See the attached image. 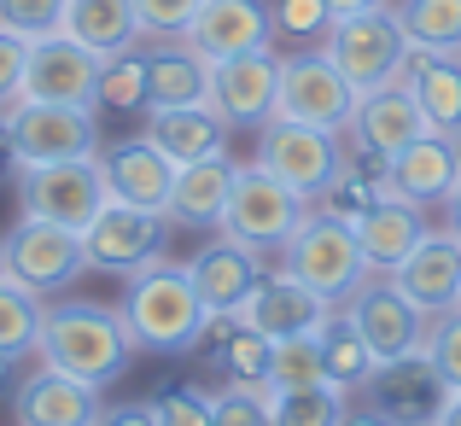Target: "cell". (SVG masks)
<instances>
[{
  "mask_svg": "<svg viewBox=\"0 0 461 426\" xmlns=\"http://www.w3.org/2000/svg\"><path fill=\"white\" fill-rule=\"evenodd\" d=\"M35 357L59 374H77L88 385H112L117 374L135 357V339H129L123 310H105V304H53L41 315V339H35Z\"/></svg>",
  "mask_w": 461,
  "mask_h": 426,
  "instance_id": "1",
  "label": "cell"
},
{
  "mask_svg": "<svg viewBox=\"0 0 461 426\" xmlns=\"http://www.w3.org/2000/svg\"><path fill=\"white\" fill-rule=\"evenodd\" d=\"M123 322H129V339H135V350L181 357V350H193L204 333H211L216 315L204 310V298L193 292L187 269H176V263L158 258V263H147L140 275H129Z\"/></svg>",
  "mask_w": 461,
  "mask_h": 426,
  "instance_id": "2",
  "label": "cell"
},
{
  "mask_svg": "<svg viewBox=\"0 0 461 426\" xmlns=\"http://www.w3.org/2000/svg\"><path fill=\"white\" fill-rule=\"evenodd\" d=\"M321 53L333 59L339 77L357 94H374V88H392L397 82V70L409 59V35L397 23V6H368V12H350V18L327 23Z\"/></svg>",
  "mask_w": 461,
  "mask_h": 426,
  "instance_id": "3",
  "label": "cell"
},
{
  "mask_svg": "<svg viewBox=\"0 0 461 426\" xmlns=\"http://www.w3.org/2000/svg\"><path fill=\"white\" fill-rule=\"evenodd\" d=\"M281 269L293 275V281H304L310 292H321L327 304H345L350 292L362 286L368 263H362L357 228L327 216V211H310L304 222L293 228V240L281 246Z\"/></svg>",
  "mask_w": 461,
  "mask_h": 426,
  "instance_id": "4",
  "label": "cell"
},
{
  "mask_svg": "<svg viewBox=\"0 0 461 426\" xmlns=\"http://www.w3.org/2000/svg\"><path fill=\"white\" fill-rule=\"evenodd\" d=\"M251 164H263L275 181H286L293 193H304L315 204L339 181V169L350 164V146H345V135L293 123V117H269V123L258 129V158H251Z\"/></svg>",
  "mask_w": 461,
  "mask_h": 426,
  "instance_id": "5",
  "label": "cell"
},
{
  "mask_svg": "<svg viewBox=\"0 0 461 426\" xmlns=\"http://www.w3.org/2000/svg\"><path fill=\"white\" fill-rule=\"evenodd\" d=\"M339 315L362 333V345L374 350L380 368H403V362H415L420 345H427V322H432L427 310H415V304L392 286V275H362V286L339 304Z\"/></svg>",
  "mask_w": 461,
  "mask_h": 426,
  "instance_id": "6",
  "label": "cell"
},
{
  "mask_svg": "<svg viewBox=\"0 0 461 426\" xmlns=\"http://www.w3.org/2000/svg\"><path fill=\"white\" fill-rule=\"evenodd\" d=\"M310 211L315 204L304 193H293L286 181H275L263 164H240L234 193H228V211H222V234L240 240V246H251V251H281Z\"/></svg>",
  "mask_w": 461,
  "mask_h": 426,
  "instance_id": "7",
  "label": "cell"
},
{
  "mask_svg": "<svg viewBox=\"0 0 461 426\" xmlns=\"http://www.w3.org/2000/svg\"><path fill=\"white\" fill-rule=\"evenodd\" d=\"M105 176L100 158H65V164H18V204L23 216H41V222H59L70 234L94 222L105 211Z\"/></svg>",
  "mask_w": 461,
  "mask_h": 426,
  "instance_id": "8",
  "label": "cell"
},
{
  "mask_svg": "<svg viewBox=\"0 0 461 426\" xmlns=\"http://www.w3.org/2000/svg\"><path fill=\"white\" fill-rule=\"evenodd\" d=\"M362 94L339 77V65L315 47V53H293L281 59V100H275V117H293V123L327 129V135H345L350 117H357Z\"/></svg>",
  "mask_w": 461,
  "mask_h": 426,
  "instance_id": "9",
  "label": "cell"
},
{
  "mask_svg": "<svg viewBox=\"0 0 461 426\" xmlns=\"http://www.w3.org/2000/svg\"><path fill=\"white\" fill-rule=\"evenodd\" d=\"M164 234H169L164 211H140V204L105 199V211L82 228V258L100 275H140L147 263L164 258Z\"/></svg>",
  "mask_w": 461,
  "mask_h": 426,
  "instance_id": "10",
  "label": "cell"
},
{
  "mask_svg": "<svg viewBox=\"0 0 461 426\" xmlns=\"http://www.w3.org/2000/svg\"><path fill=\"white\" fill-rule=\"evenodd\" d=\"M100 53H88L82 41H70L65 30L30 41V59H23V88L18 100H41V105H82L94 112L100 105Z\"/></svg>",
  "mask_w": 461,
  "mask_h": 426,
  "instance_id": "11",
  "label": "cell"
},
{
  "mask_svg": "<svg viewBox=\"0 0 461 426\" xmlns=\"http://www.w3.org/2000/svg\"><path fill=\"white\" fill-rule=\"evenodd\" d=\"M0 258H6L12 281L30 286V292H65L88 269L82 234H70V228H59V222H41V216H23V222L0 240Z\"/></svg>",
  "mask_w": 461,
  "mask_h": 426,
  "instance_id": "12",
  "label": "cell"
},
{
  "mask_svg": "<svg viewBox=\"0 0 461 426\" xmlns=\"http://www.w3.org/2000/svg\"><path fill=\"white\" fill-rule=\"evenodd\" d=\"M281 100V53L251 47V53L216 59L211 65V112L228 129H263Z\"/></svg>",
  "mask_w": 461,
  "mask_h": 426,
  "instance_id": "13",
  "label": "cell"
},
{
  "mask_svg": "<svg viewBox=\"0 0 461 426\" xmlns=\"http://www.w3.org/2000/svg\"><path fill=\"white\" fill-rule=\"evenodd\" d=\"M12 140L18 164H65V158H100V129L94 112L82 105H41V100H12Z\"/></svg>",
  "mask_w": 461,
  "mask_h": 426,
  "instance_id": "14",
  "label": "cell"
},
{
  "mask_svg": "<svg viewBox=\"0 0 461 426\" xmlns=\"http://www.w3.org/2000/svg\"><path fill=\"white\" fill-rule=\"evenodd\" d=\"M345 135H350V152H357V158L385 164V158H397L403 146H415L420 135H432V129H427V112H420L415 94H409L403 82H392V88L362 94Z\"/></svg>",
  "mask_w": 461,
  "mask_h": 426,
  "instance_id": "15",
  "label": "cell"
},
{
  "mask_svg": "<svg viewBox=\"0 0 461 426\" xmlns=\"http://www.w3.org/2000/svg\"><path fill=\"white\" fill-rule=\"evenodd\" d=\"M339 304H327L321 292H310L304 281H293L286 269L263 275L258 286H251V298L240 304L234 322L240 327H258L263 339H298V333H321L327 322H333Z\"/></svg>",
  "mask_w": 461,
  "mask_h": 426,
  "instance_id": "16",
  "label": "cell"
},
{
  "mask_svg": "<svg viewBox=\"0 0 461 426\" xmlns=\"http://www.w3.org/2000/svg\"><path fill=\"white\" fill-rule=\"evenodd\" d=\"M456 181H461L456 146L444 135H420L415 146H403L397 158L380 164L374 193H380V199H403V204H444Z\"/></svg>",
  "mask_w": 461,
  "mask_h": 426,
  "instance_id": "17",
  "label": "cell"
},
{
  "mask_svg": "<svg viewBox=\"0 0 461 426\" xmlns=\"http://www.w3.org/2000/svg\"><path fill=\"white\" fill-rule=\"evenodd\" d=\"M392 286L403 292L415 310H427V315L456 310V304H461V234H456V228H444V234L427 228L420 246L392 269Z\"/></svg>",
  "mask_w": 461,
  "mask_h": 426,
  "instance_id": "18",
  "label": "cell"
},
{
  "mask_svg": "<svg viewBox=\"0 0 461 426\" xmlns=\"http://www.w3.org/2000/svg\"><path fill=\"white\" fill-rule=\"evenodd\" d=\"M181 41L216 65V59L251 53V47H275V18L263 0H204Z\"/></svg>",
  "mask_w": 461,
  "mask_h": 426,
  "instance_id": "19",
  "label": "cell"
},
{
  "mask_svg": "<svg viewBox=\"0 0 461 426\" xmlns=\"http://www.w3.org/2000/svg\"><path fill=\"white\" fill-rule=\"evenodd\" d=\"M12 415H18V426H94L100 421V385L77 380V374H59L41 362L12 392Z\"/></svg>",
  "mask_w": 461,
  "mask_h": 426,
  "instance_id": "20",
  "label": "cell"
},
{
  "mask_svg": "<svg viewBox=\"0 0 461 426\" xmlns=\"http://www.w3.org/2000/svg\"><path fill=\"white\" fill-rule=\"evenodd\" d=\"M187 281H193V292L204 298V310H211L216 322H234L240 304L251 298V286L263 281V263H258L251 246H240V240L222 234L216 246H204L199 258L187 263Z\"/></svg>",
  "mask_w": 461,
  "mask_h": 426,
  "instance_id": "21",
  "label": "cell"
},
{
  "mask_svg": "<svg viewBox=\"0 0 461 426\" xmlns=\"http://www.w3.org/2000/svg\"><path fill=\"white\" fill-rule=\"evenodd\" d=\"M100 176H105V193H112V199L140 204V211H164L169 187H176V164H169L147 135L100 152Z\"/></svg>",
  "mask_w": 461,
  "mask_h": 426,
  "instance_id": "22",
  "label": "cell"
},
{
  "mask_svg": "<svg viewBox=\"0 0 461 426\" xmlns=\"http://www.w3.org/2000/svg\"><path fill=\"white\" fill-rule=\"evenodd\" d=\"M234 176H240V164L228 152L199 158V164H181L176 169V187H169V204H164L169 228H222Z\"/></svg>",
  "mask_w": 461,
  "mask_h": 426,
  "instance_id": "23",
  "label": "cell"
},
{
  "mask_svg": "<svg viewBox=\"0 0 461 426\" xmlns=\"http://www.w3.org/2000/svg\"><path fill=\"white\" fill-rule=\"evenodd\" d=\"M176 105H211V59L193 53L181 35H164L147 47V112H176Z\"/></svg>",
  "mask_w": 461,
  "mask_h": 426,
  "instance_id": "24",
  "label": "cell"
},
{
  "mask_svg": "<svg viewBox=\"0 0 461 426\" xmlns=\"http://www.w3.org/2000/svg\"><path fill=\"white\" fill-rule=\"evenodd\" d=\"M397 82L420 100L432 135H456V129H461V53H427V47H409Z\"/></svg>",
  "mask_w": 461,
  "mask_h": 426,
  "instance_id": "25",
  "label": "cell"
},
{
  "mask_svg": "<svg viewBox=\"0 0 461 426\" xmlns=\"http://www.w3.org/2000/svg\"><path fill=\"white\" fill-rule=\"evenodd\" d=\"M357 246H362V263L368 275H392L409 251L420 246L427 222H420V204H403V199H374L368 211L357 216Z\"/></svg>",
  "mask_w": 461,
  "mask_h": 426,
  "instance_id": "26",
  "label": "cell"
},
{
  "mask_svg": "<svg viewBox=\"0 0 461 426\" xmlns=\"http://www.w3.org/2000/svg\"><path fill=\"white\" fill-rule=\"evenodd\" d=\"M147 140L181 169V164L228 152V123L211 105H176V112H147Z\"/></svg>",
  "mask_w": 461,
  "mask_h": 426,
  "instance_id": "27",
  "label": "cell"
},
{
  "mask_svg": "<svg viewBox=\"0 0 461 426\" xmlns=\"http://www.w3.org/2000/svg\"><path fill=\"white\" fill-rule=\"evenodd\" d=\"M65 35L82 41L88 53H100V59H117V53H129L147 30H140L135 0H70L65 6Z\"/></svg>",
  "mask_w": 461,
  "mask_h": 426,
  "instance_id": "28",
  "label": "cell"
},
{
  "mask_svg": "<svg viewBox=\"0 0 461 426\" xmlns=\"http://www.w3.org/2000/svg\"><path fill=\"white\" fill-rule=\"evenodd\" d=\"M321 368H327V380H333L339 392H357V385H374V380H380L374 350L362 345V333L345 322V315H333V322L321 327Z\"/></svg>",
  "mask_w": 461,
  "mask_h": 426,
  "instance_id": "29",
  "label": "cell"
},
{
  "mask_svg": "<svg viewBox=\"0 0 461 426\" xmlns=\"http://www.w3.org/2000/svg\"><path fill=\"white\" fill-rule=\"evenodd\" d=\"M41 315H47V304H41V292H30V286H18L12 275H0V357H30L35 350V339H41Z\"/></svg>",
  "mask_w": 461,
  "mask_h": 426,
  "instance_id": "30",
  "label": "cell"
},
{
  "mask_svg": "<svg viewBox=\"0 0 461 426\" xmlns=\"http://www.w3.org/2000/svg\"><path fill=\"white\" fill-rule=\"evenodd\" d=\"M409 47L427 53H461V0H403L397 6Z\"/></svg>",
  "mask_w": 461,
  "mask_h": 426,
  "instance_id": "31",
  "label": "cell"
},
{
  "mask_svg": "<svg viewBox=\"0 0 461 426\" xmlns=\"http://www.w3.org/2000/svg\"><path fill=\"white\" fill-rule=\"evenodd\" d=\"M321 333H298V339H275L269 357V392H298V385H321Z\"/></svg>",
  "mask_w": 461,
  "mask_h": 426,
  "instance_id": "32",
  "label": "cell"
},
{
  "mask_svg": "<svg viewBox=\"0 0 461 426\" xmlns=\"http://www.w3.org/2000/svg\"><path fill=\"white\" fill-rule=\"evenodd\" d=\"M275 426H339L345 415V392L333 380L321 385H298V392H275Z\"/></svg>",
  "mask_w": 461,
  "mask_h": 426,
  "instance_id": "33",
  "label": "cell"
},
{
  "mask_svg": "<svg viewBox=\"0 0 461 426\" xmlns=\"http://www.w3.org/2000/svg\"><path fill=\"white\" fill-rule=\"evenodd\" d=\"M269 357H275V339H263L258 327L228 322V345H222L228 385H269Z\"/></svg>",
  "mask_w": 461,
  "mask_h": 426,
  "instance_id": "34",
  "label": "cell"
},
{
  "mask_svg": "<svg viewBox=\"0 0 461 426\" xmlns=\"http://www.w3.org/2000/svg\"><path fill=\"white\" fill-rule=\"evenodd\" d=\"M100 105L105 112H147V53H117L100 65Z\"/></svg>",
  "mask_w": 461,
  "mask_h": 426,
  "instance_id": "35",
  "label": "cell"
},
{
  "mask_svg": "<svg viewBox=\"0 0 461 426\" xmlns=\"http://www.w3.org/2000/svg\"><path fill=\"white\" fill-rule=\"evenodd\" d=\"M420 362L432 368V380L444 392H461V310H444L427 322V345H420Z\"/></svg>",
  "mask_w": 461,
  "mask_h": 426,
  "instance_id": "36",
  "label": "cell"
},
{
  "mask_svg": "<svg viewBox=\"0 0 461 426\" xmlns=\"http://www.w3.org/2000/svg\"><path fill=\"white\" fill-rule=\"evenodd\" d=\"M275 392L269 385H222L211 392V426H275Z\"/></svg>",
  "mask_w": 461,
  "mask_h": 426,
  "instance_id": "37",
  "label": "cell"
},
{
  "mask_svg": "<svg viewBox=\"0 0 461 426\" xmlns=\"http://www.w3.org/2000/svg\"><path fill=\"white\" fill-rule=\"evenodd\" d=\"M65 6L70 0H0V30H18L23 41L65 30Z\"/></svg>",
  "mask_w": 461,
  "mask_h": 426,
  "instance_id": "38",
  "label": "cell"
},
{
  "mask_svg": "<svg viewBox=\"0 0 461 426\" xmlns=\"http://www.w3.org/2000/svg\"><path fill=\"white\" fill-rule=\"evenodd\" d=\"M374 199H380V193H374V181L362 176V164H345V169H339V181L321 193V199H315V211L339 216V222H357V216L368 211Z\"/></svg>",
  "mask_w": 461,
  "mask_h": 426,
  "instance_id": "39",
  "label": "cell"
},
{
  "mask_svg": "<svg viewBox=\"0 0 461 426\" xmlns=\"http://www.w3.org/2000/svg\"><path fill=\"white\" fill-rule=\"evenodd\" d=\"M275 35H293V41H321L327 23H333V12H327V0H275Z\"/></svg>",
  "mask_w": 461,
  "mask_h": 426,
  "instance_id": "40",
  "label": "cell"
},
{
  "mask_svg": "<svg viewBox=\"0 0 461 426\" xmlns=\"http://www.w3.org/2000/svg\"><path fill=\"white\" fill-rule=\"evenodd\" d=\"M199 6L204 0H135V12H140V30L147 35H187V23L199 18Z\"/></svg>",
  "mask_w": 461,
  "mask_h": 426,
  "instance_id": "41",
  "label": "cell"
},
{
  "mask_svg": "<svg viewBox=\"0 0 461 426\" xmlns=\"http://www.w3.org/2000/svg\"><path fill=\"white\" fill-rule=\"evenodd\" d=\"M152 403H158V426H211V397L193 392V385L164 392V397H152Z\"/></svg>",
  "mask_w": 461,
  "mask_h": 426,
  "instance_id": "42",
  "label": "cell"
},
{
  "mask_svg": "<svg viewBox=\"0 0 461 426\" xmlns=\"http://www.w3.org/2000/svg\"><path fill=\"white\" fill-rule=\"evenodd\" d=\"M23 59H30V41H23L18 30H0V112H6L23 88Z\"/></svg>",
  "mask_w": 461,
  "mask_h": 426,
  "instance_id": "43",
  "label": "cell"
},
{
  "mask_svg": "<svg viewBox=\"0 0 461 426\" xmlns=\"http://www.w3.org/2000/svg\"><path fill=\"white\" fill-rule=\"evenodd\" d=\"M94 426H158V403H117V409H100Z\"/></svg>",
  "mask_w": 461,
  "mask_h": 426,
  "instance_id": "44",
  "label": "cell"
},
{
  "mask_svg": "<svg viewBox=\"0 0 461 426\" xmlns=\"http://www.w3.org/2000/svg\"><path fill=\"white\" fill-rule=\"evenodd\" d=\"M18 169V140H12V117L0 112V176H12Z\"/></svg>",
  "mask_w": 461,
  "mask_h": 426,
  "instance_id": "45",
  "label": "cell"
},
{
  "mask_svg": "<svg viewBox=\"0 0 461 426\" xmlns=\"http://www.w3.org/2000/svg\"><path fill=\"white\" fill-rule=\"evenodd\" d=\"M339 426H397V421L385 415L380 403H374V409H345V415H339Z\"/></svg>",
  "mask_w": 461,
  "mask_h": 426,
  "instance_id": "46",
  "label": "cell"
},
{
  "mask_svg": "<svg viewBox=\"0 0 461 426\" xmlns=\"http://www.w3.org/2000/svg\"><path fill=\"white\" fill-rule=\"evenodd\" d=\"M432 426H461V392H444L438 415H432Z\"/></svg>",
  "mask_w": 461,
  "mask_h": 426,
  "instance_id": "47",
  "label": "cell"
},
{
  "mask_svg": "<svg viewBox=\"0 0 461 426\" xmlns=\"http://www.w3.org/2000/svg\"><path fill=\"white\" fill-rule=\"evenodd\" d=\"M368 6H385V0H327L333 18H350V12H368Z\"/></svg>",
  "mask_w": 461,
  "mask_h": 426,
  "instance_id": "48",
  "label": "cell"
},
{
  "mask_svg": "<svg viewBox=\"0 0 461 426\" xmlns=\"http://www.w3.org/2000/svg\"><path fill=\"white\" fill-rule=\"evenodd\" d=\"M444 204H450V228H456V234H461V181H456V187H450V199H444Z\"/></svg>",
  "mask_w": 461,
  "mask_h": 426,
  "instance_id": "49",
  "label": "cell"
},
{
  "mask_svg": "<svg viewBox=\"0 0 461 426\" xmlns=\"http://www.w3.org/2000/svg\"><path fill=\"white\" fill-rule=\"evenodd\" d=\"M12 380V357H0V385H6Z\"/></svg>",
  "mask_w": 461,
  "mask_h": 426,
  "instance_id": "50",
  "label": "cell"
},
{
  "mask_svg": "<svg viewBox=\"0 0 461 426\" xmlns=\"http://www.w3.org/2000/svg\"><path fill=\"white\" fill-rule=\"evenodd\" d=\"M444 140H450V146H456V164H461V129H456V135H444Z\"/></svg>",
  "mask_w": 461,
  "mask_h": 426,
  "instance_id": "51",
  "label": "cell"
},
{
  "mask_svg": "<svg viewBox=\"0 0 461 426\" xmlns=\"http://www.w3.org/2000/svg\"><path fill=\"white\" fill-rule=\"evenodd\" d=\"M0 275H6V258H0Z\"/></svg>",
  "mask_w": 461,
  "mask_h": 426,
  "instance_id": "52",
  "label": "cell"
},
{
  "mask_svg": "<svg viewBox=\"0 0 461 426\" xmlns=\"http://www.w3.org/2000/svg\"><path fill=\"white\" fill-rule=\"evenodd\" d=\"M456 310H461V304H456Z\"/></svg>",
  "mask_w": 461,
  "mask_h": 426,
  "instance_id": "53",
  "label": "cell"
}]
</instances>
